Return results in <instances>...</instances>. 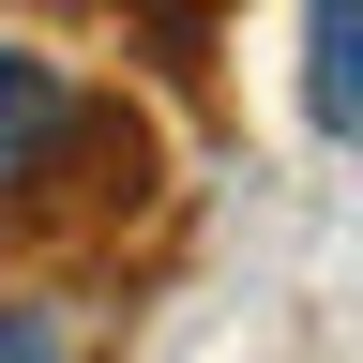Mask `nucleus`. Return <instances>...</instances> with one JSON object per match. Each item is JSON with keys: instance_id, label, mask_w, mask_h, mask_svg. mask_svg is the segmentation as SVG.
Wrapping results in <instances>:
<instances>
[{"instance_id": "nucleus-1", "label": "nucleus", "mask_w": 363, "mask_h": 363, "mask_svg": "<svg viewBox=\"0 0 363 363\" xmlns=\"http://www.w3.org/2000/svg\"><path fill=\"white\" fill-rule=\"evenodd\" d=\"M76 152H91V91L30 45H0V182H61Z\"/></svg>"}, {"instance_id": "nucleus-2", "label": "nucleus", "mask_w": 363, "mask_h": 363, "mask_svg": "<svg viewBox=\"0 0 363 363\" xmlns=\"http://www.w3.org/2000/svg\"><path fill=\"white\" fill-rule=\"evenodd\" d=\"M303 91H318V136H348V0H303Z\"/></svg>"}, {"instance_id": "nucleus-3", "label": "nucleus", "mask_w": 363, "mask_h": 363, "mask_svg": "<svg viewBox=\"0 0 363 363\" xmlns=\"http://www.w3.org/2000/svg\"><path fill=\"white\" fill-rule=\"evenodd\" d=\"M0 363H61V333H45V318H16V303H0Z\"/></svg>"}]
</instances>
